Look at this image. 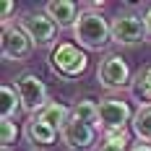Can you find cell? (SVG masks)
<instances>
[{
    "label": "cell",
    "instance_id": "cell-7",
    "mask_svg": "<svg viewBox=\"0 0 151 151\" xmlns=\"http://www.w3.org/2000/svg\"><path fill=\"white\" fill-rule=\"evenodd\" d=\"M18 26L26 31V37L34 42V47H50L58 37V24L47 13H26Z\"/></svg>",
    "mask_w": 151,
    "mask_h": 151
},
{
    "label": "cell",
    "instance_id": "cell-16",
    "mask_svg": "<svg viewBox=\"0 0 151 151\" xmlns=\"http://www.w3.org/2000/svg\"><path fill=\"white\" fill-rule=\"evenodd\" d=\"M70 117L73 120H81L86 125H94L96 128V117H99V104L94 99H81L70 107Z\"/></svg>",
    "mask_w": 151,
    "mask_h": 151
},
{
    "label": "cell",
    "instance_id": "cell-4",
    "mask_svg": "<svg viewBox=\"0 0 151 151\" xmlns=\"http://www.w3.org/2000/svg\"><path fill=\"white\" fill-rule=\"evenodd\" d=\"M133 109L128 102L107 96L99 99V117H96V128H102V133H112V130H128L125 125L133 122Z\"/></svg>",
    "mask_w": 151,
    "mask_h": 151
},
{
    "label": "cell",
    "instance_id": "cell-15",
    "mask_svg": "<svg viewBox=\"0 0 151 151\" xmlns=\"http://www.w3.org/2000/svg\"><path fill=\"white\" fill-rule=\"evenodd\" d=\"M0 96H3V104H0V115H3V120H13L16 112L21 109V96H18L16 86H11V83H3Z\"/></svg>",
    "mask_w": 151,
    "mask_h": 151
},
{
    "label": "cell",
    "instance_id": "cell-11",
    "mask_svg": "<svg viewBox=\"0 0 151 151\" xmlns=\"http://www.w3.org/2000/svg\"><path fill=\"white\" fill-rule=\"evenodd\" d=\"M26 138H29L31 146H39V149H47L58 141V130L50 128L45 120H39L37 115H31V120L26 122Z\"/></svg>",
    "mask_w": 151,
    "mask_h": 151
},
{
    "label": "cell",
    "instance_id": "cell-18",
    "mask_svg": "<svg viewBox=\"0 0 151 151\" xmlns=\"http://www.w3.org/2000/svg\"><path fill=\"white\" fill-rule=\"evenodd\" d=\"M18 141V125L13 120H0V143L8 149Z\"/></svg>",
    "mask_w": 151,
    "mask_h": 151
},
{
    "label": "cell",
    "instance_id": "cell-5",
    "mask_svg": "<svg viewBox=\"0 0 151 151\" xmlns=\"http://www.w3.org/2000/svg\"><path fill=\"white\" fill-rule=\"evenodd\" d=\"M149 31H146V21L136 13H120L112 21V42L120 47H136L146 42Z\"/></svg>",
    "mask_w": 151,
    "mask_h": 151
},
{
    "label": "cell",
    "instance_id": "cell-8",
    "mask_svg": "<svg viewBox=\"0 0 151 151\" xmlns=\"http://www.w3.org/2000/svg\"><path fill=\"white\" fill-rule=\"evenodd\" d=\"M60 138L70 151H89L91 146H96V128L70 117V120L63 125Z\"/></svg>",
    "mask_w": 151,
    "mask_h": 151
},
{
    "label": "cell",
    "instance_id": "cell-10",
    "mask_svg": "<svg viewBox=\"0 0 151 151\" xmlns=\"http://www.w3.org/2000/svg\"><path fill=\"white\" fill-rule=\"evenodd\" d=\"M45 13L58 24V29H73L81 11L73 0H52V3L45 5Z\"/></svg>",
    "mask_w": 151,
    "mask_h": 151
},
{
    "label": "cell",
    "instance_id": "cell-13",
    "mask_svg": "<svg viewBox=\"0 0 151 151\" xmlns=\"http://www.w3.org/2000/svg\"><path fill=\"white\" fill-rule=\"evenodd\" d=\"M130 133L128 130H112V133H102V141L94 146V151H130Z\"/></svg>",
    "mask_w": 151,
    "mask_h": 151
},
{
    "label": "cell",
    "instance_id": "cell-19",
    "mask_svg": "<svg viewBox=\"0 0 151 151\" xmlns=\"http://www.w3.org/2000/svg\"><path fill=\"white\" fill-rule=\"evenodd\" d=\"M0 11H3V24L8 26V18H11V13L16 11V3H13V0H5V3L0 5Z\"/></svg>",
    "mask_w": 151,
    "mask_h": 151
},
{
    "label": "cell",
    "instance_id": "cell-2",
    "mask_svg": "<svg viewBox=\"0 0 151 151\" xmlns=\"http://www.w3.org/2000/svg\"><path fill=\"white\" fill-rule=\"evenodd\" d=\"M50 65L63 78H78V76L89 68V58H86L83 50H78V45H73V42H60V45L52 50V55H50Z\"/></svg>",
    "mask_w": 151,
    "mask_h": 151
},
{
    "label": "cell",
    "instance_id": "cell-1",
    "mask_svg": "<svg viewBox=\"0 0 151 151\" xmlns=\"http://www.w3.org/2000/svg\"><path fill=\"white\" fill-rule=\"evenodd\" d=\"M73 39L78 47L99 52V50H104L112 42V24H107V18L99 11L83 8L73 26Z\"/></svg>",
    "mask_w": 151,
    "mask_h": 151
},
{
    "label": "cell",
    "instance_id": "cell-3",
    "mask_svg": "<svg viewBox=\"0 0 151 151\" xmlns=\"http://www.w3.org/2000/svg\"><path fill=\"white\" fill-rule=\"evenodd\" d=\"M16 91H18V96H21V109L29 112V115H39V112L50 104L47 86H45V81L37 73H21L16 78Z\"/></svg>",
    "mask_w": 151,
    "mask_h": 151
},
{
    "label": "cell",
    "instance_id": "cell-9",
    "mask_svg": "<svg viewBox=\"0 0 151 151\" xmlns=\"http://www.w3.org/2000/svg\"><path fill=\"white\" fill-rule=\"evenodd\" d=\"M0 50H3L5 60H26L34 50V42L26 37V31L21 26H5L3 39H0Z\"/></svg>",
    "mask_w": 151,
    "mask_h": 151
},
{
    "label": "cell",
    "instance_id": "cell-14",
    "mask_svg": "<svg viewBox=\"0 0 151 151\" xmlns=\"http://www.w3.org/2000/svg\"><path fill=\"white\" fill-rule=\"evenodd\" d=\"M130 91H133V96L141 102V107H151V65L143 68V70L133 78Z\"/></svg>",
    "mask_w": 151,
    "mask_h": 151
},
{
    "label": "cell",
    "instance_id": "cell-17",
    "mask_svg": "<svg viewBox=\"0 0 151 151\" xmlns=\"http://www.w3.org/2000/svg\"><path fill=\"white\" fill-rule=\"evenodd\" d=\"M130 125H133V133L138 136L141 143H151V107H138Z\"/></svg>",
    "mask_w": 151,
    "mask_h": 151
},
{
    "label": "cell",
    "instance_id": "cell-20",
    "mask_svg": "<svg viewBox=\"0 0 151 151\" xmlns=\"http://www.w3.org/2000/svg\"><path fill=\"white\" fill-rule=\"evenodd\" d=\"M130 151H151V143H133Z\"/></svg>",
    "mask_w": 151,
    "mask_h": 151
},
{
    "label": "cell",
    "instance_id": "cell-21",
    "mask_svg": "<svg viewBox=\"0 0 151 151\" xmlns=\"http://www.w3.org/2000/svg\"><path fill=\"white\" fill-rule=\"evenodd\" d=\"M143 21H146V31H149V37H151V5H149V11H146V16H143Z\"/></svg>",
    "mask_w": 151,
    "mask_h": 151
},
{
    "label": "cell",
    "instance_id": "cell-12",
    "mask_svg": "<svg viewBox=\"0 0 151 151\" xmlns=\"http://www.w3.org/2000/svg\"><path fill=\"white\" fill-rule=\"evenodd\" d=\"M37 117H39V120H45L50 128H55V130L60 133L63 125L70 120V109H68L65 104H60V102H50V104H47L45 109L37 115Z\"/></svg>",
    "mask_w": 151,
    "mask_h": 151
},
{
    "label": "cell",
    "instance_id": "cell-6",
    "mask_svg": "<svg viewBox=\"0 0 151 151\" xmlns=\"http://www.w3.org/2000/svg\"><path fill=\"white\" fill-rule=\"evenodd\" d=\"M96 78L104 89H112V91L133 86V73L120 55H107L99 65V70H96Z\"/></svg>",
    "mask_w": 151,
    "mask_h": 151
}]
</instances>
